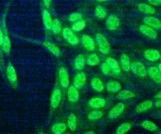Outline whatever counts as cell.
<instances>
[{"mask_svg": "<svg viewBox=\"0 0 161 134\" xmlns=\"http://www.w3.org/2000/svg\"><path fill=\"white\" fill-rule=\"evenodd\" d=\"M86 62V64L89 66H96L99 64L100 59L97 54L91 53L87 57Z\"/></svg>", "mask_w": 161, "mask_h": 134, "instance_id": "30", "label": "cell"}, {"mask_svg": "<svg viewBox=\"0 0 161 134\" xmlns=\"http://www.w3.org/2000/svg\"><path fill=\"white\" fill-rule=\"evenodd\" d=\"M3 37H4V33L2 31V30L0 28V47H1L3 41Z\"/></svg>", "mask_w": 161, "mask_h": 134, "instance_id": "41", "label": "cell"}, {"mask_svg": "<svg viewBox=\"0 0 161 134\" xmlns=\"http://www.w3.org/2000/svg\"><path fill=\"white\" fill-rule=\"evenodd\" d=\"M50 30L52 33L55 35L58 34L62 31V25L59 20H58L57 18H55L53 20Z\"/></svg>", "mask_w": 161, "mask_h": 134, "instance_id": "35", "label": "cell"}, {"mask_svg": "<svg viewBox=\"0 0 161 134\" xmlns=\"http://www.w3.org/2000/svg\"><path fill=\"white\" fill-rule=\"evenodd\" d=\"M160 133H161V131H160Z\"/></svg>", "mask_w": 161, "mask_h": 134, "instance_id": "48", "label": "cell"}, {"mask_svg": "<svg viewBox=\"0 0 161 134\" xmlns=\"http://www.w3.org/2000/svg\"><path fill=\"white\" fill-rule=\"evenodd\" d=\"M62 35L65 40L71 45H76L79 42L74 31L69 28H64L62 31Z\"/></svg>", "mask_w": 161, "mask_h": 134, "instance_id": "4", "label": "cell"}, {"mask_svg": "<svg viewBox=\"0 0 161 134\" xmlns=\"http://www.w3.org/2000/svg\"><path fill=\"white\" fill-rule=\"evenodd\" d=\"M86 133H94V131H86Z\"/></svg>", "mask_w": 161, "mask_h": 134, "instance_id": "46", "label": "cell"}, {"mask_svg": "<svg viewBox=\"0 0 161 134\" xmlns=\"http://www.w3.org/2000/svg\"><path fill=\"white\" fill-rule=\"evenodd\" d=\"M160 60H161V55H160Z\"/></svg>", "mask_w": 161, "mask_h": 134, "instance_id": "47", "label": "cell"}, {"mask_svg": "<svg viewBox=\"0 0 161 134\" xmlns=\"http://www.w3.org/2000/svg\"><path fill=\"white\" fill-rule=\"evenodd\" d=\"M73 24L72 25V26H71V29L74 31H76V32H78V31H80L82 30H83L86 26V23L84 21L80 20H79L77 21H75L74 23H72Z\"/></svg>", "mask_w": 161, "mask_h": 134, "instance_id": "36", "label": "cell"}, {"mask_svg": "<svg viewBox=\"0 0 161 134\" xmlns=\"http://www.w3.org/2000/svg\"><path fill=\"white\" fill-rule=\"evenodd\" d=\"M95 39L99 52L103 55H108L110 50V45L108 39L100 33L96 34Z\"/></svg>", "mask_w": 161, "mask_h": 134, "instance_id": "1", "label": "cell"}, {"mask_svg": "<svg viewBox=\"0 0 161 134\" xmlns=\"http://www.w3.org/2000/svg\"><path fill=\"white\" fill-rule=\"evenodd\" d=\"M86 64V59L83 55H78L74 59V67L79 70H82Z\"/></svg>", "mask_w": 161, "mask_h": 134, "instance_id": "25", "label": "cell"}, {"mask_svg": "<svg viewBox=\"0 0 161 134\" xmlns=\"http://www.w3.org/2000/svg\"><path fill=\"white\" fill-rule=\"evenodd\" d=\"M130 70L133 74L140 77H145L147 75V69L140 61L136 60L131 62Z\"/></svg>", "mask_w": 161, "mask_h": 134, "instance_id": "2", "label": "cell"}, {"mask_svg": "<svg viewBox=\"0 0 161 134\" xmlns=\"http://www.w3.org/2000/svg\"><path fill=\"white\" fill-rule=\"evenodd\" d=\"M67 99L70 103H76L79 99V92L78 89L74 85H71L67 87Z\"/></svg>", "mask_w": 161, "mask_h": 134, "instance_id": "15", "label": "cell"}, {"mask_svg": "<svg viewBox=\"0 0 161 134\" xmlns=\"http://www.w3.org/2000/svg\"><path fill=\"white\" fill-rule=\"evenodd\" d=\"M66 129L67 125L63 122L55 123L51 127V130L52 133L55 134H62L65 131Z\"/></svg>", "mask_w": 161, "mask_h": 134, "instance_id": "26", "label": "cell"}, {"mask_svg": "<svg viewBox=\"0 0 161 134\" xmlns=\"http://www.w3.org/2000/svg\"><path fill=\"white\" fill-rule=\"evenodd\" d=\"M153 103L151 100H145L138 104H137L135 108L136 113H142L150 109L153 107Z\"/></svg>", "mask_w": 161, "mask_h": 134, "instance_id": "20", "label": "cell"}, {"mask_svg": "<svg viewBox=\"0 0 161 134\" xmlns=\"http://www.w3.org/2000/svg\"><path fill=\"white\" fill-rule=\"evenodd\" d=\"M144 57L150 61V62H156L160 58V53L157 49L150 48L146 50L143 53Z\"/></svg>", "mask_w": 161, "mask_h": 134, "instance_id": "14", "label": "cell"}, {"mask_svg": "<svg viewBox=\"0 0 161 134\" xmlns=\"http://www.w3.org/2000/svg\"><path fill=\"white\" fill-rule=\"evenodd\" d=\"M139 30L143 35H144L145 36H146L150 39L155 40L157 37V33L155 30V29L148 26L147 25H145V24L141 25L139 26Z\"/></svg>", "mask_w": 161, "mask_h": 134, "instance_id": "9", "label": "cell"}, {"mask_svg": "<svg viewBox=\"0 0 161 134\" xmlns=\"http://www.w3.org/2000/svg\"><path fill=\"white\" fill-rule=\"evenodd\" d=\"M81 43L82 46L89 51H93L95 49V42L93 38L88 35H84L82 36Z\"/></svg>", "mask_w": 161, "mask_h": 134, "instance_id": "13", "label": "cell"}, {"mask_svg": "<svg viewBox=\"0 0 161 134\" xmlns=\"http://www.w3.org/2000/svg\"><path fill=\"white\" fill-rule=\"evenodd\" d=\"M42 22L43 23V25L46 28V29L50 30L53 20L52 18L50 12L47 8H44L42 10Z\"/></svg>", "mask_w": 161, "mask_h": 134, "instance_id": "18", "label": "cell"}, {"mask_svg": "<svg viewBox=\"0 0 161 134\" xmlns=\"http://www.w3.org/2000/svg\"><path fill=\"white\" fill-rule=\"evenodd\" d=\"M106 89L109 92L116 93L121 89V85L118 81H111L107 82L106 85Z\"/></svg>", "mask_w": 161, "mask_h": 134, "instance_id": "23", "label": "cell"}, {"mask_svg": "<svg viewBox=\"0 0 161 134\" xmlns=\"http://www.w3.org/2000/svg\"><path fill=\"white\" fill-rule=\"evenodd\" d=\"M143 22L145 25H147L155 30H159L161 28V21L155 16H146L143 19Z\"/></svg>", "mask_w": 161, "mask_h": 134, "instance_id": "17", "label": "cell"}, {"mask_svg": "<svg viewBox=\"0 0 161 134\" xmlns=\"http://www.w3.org/2000/svg\"><path fill=\"white\" fill-rule=\"evenodd\" d=\"M43 45L52 55L57 57L60 56V50L57 45L50 41H45L43 42Z\"/></svg>", "mask_w": 161, "mask_h": 134, "instance_id": "19", "label": "cell"}, {"mask_svg": "<svg viewBox=\"0 0 161 134\" xmlns=\"http://www.w3.org/2000/svg\"><path fill=\"white\" fill-rule=\"evenodd\" d=\"M155 98L156 99H160V98H161V91H159V92H158L155 95Z\"/></svg>", "mask_w": 161, "mask_h": 134, "instance_id": "43", "label": "cell"}, {"mask_svg": "<svg viewBox=\"0 0 161 134\" xmlns=\"http://www.w3.org/2000/svg\"><path fill=\"white\" fill-rule=\"evenodd\" d=\"M106 100L101 97H94L90 99L87 102V105L93 109H100L105 107Z\"/></svg>", "mask_w": 161, "mask_h": 134, "instance_id": "11", "label": "cell"}, {"mask_svg": "<svg viewBox=\"0 0 161 134\" xmlns=\"http://www.w3.org/2000/svg\"><path fill=\"white\" fill-rule=\"evenodd\" d=\"M147 75L156 83H161V72L158 67L150 66L147 69Z\"/></svg>", "mask_w": 161, "mask_h": 134, "instance_id": "12", "label": "cell"}, {"mask_svg": "<svg viewBox=\"0 0 161 134\" xmlns=\"http://www.w3.org/2000/svg\"><path fill=\"white\" fill-rule=\"evenodd\" d=\"M86 75L82 71L78 72L74 77L73 81V85L77 89L82 88L86 84Z\"/></svg>", "mask_w": 161, "mask_h": 134, "instance_id": "16", "label": "cell"}, {"mask_svg": "<svg viewBox=\"0 0 161 134\" xmlns=\"http://www.w3.org/2000/svg\"><path fill=\"white\" fill-rule=\"evenodd\" d=\"M42 3L44 5V6L47 8L48 9L52 4V0H42Z\"/></svg>", "mask_w": 161, "mask_h": 134, "instance_id": "40", "label": "cell"}, {"mask_svg": "<svg viewBox=\"0 0 161 134\" xmlns=\"http://www.w3.org/2000/svg\"><path fill=\"white\" fill-rule=\"evenodd\" d=\"M158 69H159L160 72H161V63L158 64Z\"/></svg>", "mask_w": 161, "mask_h": 134, "instance_id": "45", "label": "cell"}, {"mask_svg": "<svg viewBox=\"0 0 161 134\" xmlns=\"http://www.w3.org/2000/svg\"><path fill=\"white\" fill-rule=\"evenodd\" d=\"M132 127V125L128 122H125L121 124L116 129V133L118 134H124L127 133Z\"/></svg>", "mask_w": 161, "mask_h": 134, "instance_id": "33", "label": "cell"}, {"mask_svg": "<svg viewBox=\"0 0 161 134\" xmlns=\"http://www.w3.org/2000/svg\"><path fill=\"white\" fill-rule=\"evenodd\" d=\"M125 109V104L123 103H118L115 104L108 112V118L114 120L119 116Z\"/></svg>", "mask_w": 161, "mask_h": 134, "instance_id": "8", "label": "cell"}, {"mask_svg": "<svg viewBox=\"0 0 161 134\" xmlns=\"http://www.w3.org/2000/svg\"><path fill=\"white\" fill-rule=\"evenodd\" d=\"M95 16L99 19H103L107 16V11L103 6L98 5L96 7L94 11Z\"/></svg>", "mask_w": 161, "mask_h": 134, "instance_id": "34", "label": "cell"}, {"mask_svg": "<svg viewBox=\"0 0 161 134\" xmlns=\"http://www.w3.org/2000/svg\"><path fill=\"white\" fill-rule=\"evenodd\" d=\"M97 2H100V3H104V2H106L108 1L109 0H96Z\"/></svg>", "mask_w": 161, "mask_h": 134, "instance_id": "44", "label": "cell"}, {"mask_svg": "<svg viewBox=\"0 0 161 134\" xmlns=\"http://www.w3.org/2000/svg\"><path fill=\"white\" fill-rule=\"evenodd\" d=\"M135 96V94L133 91L130 90L125 89V90L121 91L117 95L116 98L118 99H121V100H127V99H130L134 98Z\"/></svg>", "mask_w": 161, "mask_h": 134, "instance_id": "27", "label": "cell"}, {"mask_svg": "<svg viewBox=\"0 0 161 134\" xmlns=\"http://www.w3.org/2000/svg\"><path fill=\"white\" fill-rule=\"evenodd\" d=\"M11 40L9 35L7 33H4L3 41L1 45V48L3 51L6 53H9L11 50Z\"/></svg>", "mask_w": 161, "mask_h": 134, "instance_id": "28", "label": "cell"}, {"mask_svg": "<svg viewBox=\"0 0 161 134\" xmlns=\"http://www.w3.org/2000/svg\"><path fill=\"white\" fill-rule=\"evenodd\" d=\"M119 65L121 69L125 72H128L130 70L131 61L130 57L126 53H123L120 56L119 59Z\"/></svg>", "mask_w": 161, "mask_h": 134, "instance_id": "21", "label": "cell"}, {"mask_svg": "<svg viewBox=\"0 0 161 134\" xmlns=\"http://www.w3.org/2000/svg\"><path fill=\"white\" fill-rule=\"evenodd\" d=\"M106 26L107 29L109 31H115L116 30L120 25L119 19L115 14H111L108 16L106 20Z\"/></svg>", "mask_w": 161, "mask_h": 134, "instance_id": "5", "label": "cell"}, {"mask_svg": "<svg viewBox=\"0 0 161 134\" xmlns=\"http://www.w3.org/2000/svg\"><path fill=\"white\" fill-rule=\"evenodd\" d=\"M82 15L81 13L78 12H74L69 16V21L71 23H74L79 20H82Z\"/></svg>", "mask_w": 161, "mask_h": 134, "instance_id": "37", "label": "cell"}, {"mask_svg": "<svg viewBox=\"0 0 161 134\" xmlns=\"http://www.w3.org/2000/svg\"><path fill=\"white\" fill-rule=\"evenodd\" d=\"M105 62L109 65L113 74L119 75L121 73V69L119 63H118V62L115 59H114L113 57H109L106 58Z\"/></svg>", "mask_w": 161, "mask_h": 134, "instance_id": "10", "label": "cell"}, {"mask_svg": "<svg viewBox=\"0 0 161 134\" xmlns=\"http://www.w3.org/2000/svg\"><path fill=\"white\" fill-rule=\"evenodd\" d=\"M67 125L70 130L74 131L77 129V118L73 113H70L67 118Z\"/></svg>", "mask_w": 161, "mask_h": 134, "instance_id": "29", "label": "cell"}, {"mask_svg": "<svg viewBox=\"0 0 161 134\" xmlns=\"http://www.w3.org/2000/svg\"><path fill=\"white\" fill-rule=\"evenodd\" d=\"M138 9L143 14L152 15L155 13V9L153 6L146 3H140L137 6Z\"/></svg>", "mask_w": 161, "mask_h": 134, "instance_id": "22", "label": "cell"}, {"mask_svg": "<svg viewBox=\"0 0 161 134\" xmlns=\"http://www.w3.org/2000/svg\"><path fill=\"white\" fill-rule=\"evenodd\" d=\"M155 106L157 108L161 107V98L157 99V100L155 103Z\"/></svg>", "mask_w": 161, "mask_h": 134, "instance_id": "42", "label": "cell"}, {"mask_svg": "<svg viewBox=\"0 0 161 134\" xmlns=\"http://www.w3.org/2000/svg\"><path fill=\"white\" fill-rule=\"evenodd\" d=\"M103 113L98 109L91 111L87 114V119L91 121H96L101 119L103 116Z\"/></svg>", "mask_w": 161, "mask_h": 134, "instance_id": "32", "label": "cell"}, {"mask_svg": "<svg viewBox=\"0 0 161 134\" xmlns=\"http://www.w3.org/2000/svg\"><path fill=\"white\" fill-rule=\"evenodd\" d=\"M62 99V92L59 88L56 87L55 88L51 94L50 99V106L53 109H56L58 107Z\"/></svg>", "mask_w": 161, "mask_h": 134, "instance_id": "6", "label": "cell"}, {"mask_svg": "<svg viewBox=\"0 0 161 134\" xmlns=\"http://www.w3.org/2000/svg\"><path fill=\"white\" fill-rule=\"evenodd\" d=\"M58 79L61 86L67 88L69 86V75L67 70L64 67H61L58 70Z\"/></svg>", "mask_w": 161, "mask_h": 134, "instance_id": "7", "label": "cell"}, {"mask_svg": "<svg viewBox=\"0 0 161 134\" xmlns=\"http://www.w3.org/2000/svg\"><path fill=\"white\" fill-rule=\"evenodd\" d=\"M149 4L153 6H161V0H148Z\"/></svg>", "mask_w": 161, "mask_h": 134, "instance_id": "39", "label": "cell"}, {"mask_svg": "<svg viewBox=\"0 0 161 134\" xmlns=\"http://www.w3.org/2000/svg\"><path fill=\"white\" fill-rule=\"evenodd\" d=\"M101 72H103V74L104 75H111V74H112L111 70L109 65H108V64L106 62L101 64Z\"/></svg>", "mask_w": 161, "mask_h": 134, "instance_id": "38", "label": "cell"}, {"mask_svg": "<svg viewBox=\"0 0 161 134\" xmlns=\"http://www.w3.org/2000/svg\"><path fill=\"white\" fill-rule=\"evenodd\" d=\"M91 86L96 92H102L104 89V85L102 81L98 77H94L91 81Z\"/></svg>", "mask_w": 161, "mask_h": 134, "instance_id": "24", "label": "cell"}, {"mask_svg": "<svg viewBox=\"0 0 161 134\" xmlns=\"http://www.w3.org/2000/svg\"><path fill=\"white\" fill-rule=\"evenodd\" d=\"M141 125L143 129L149 131H155L157 130V126L156 124L148 120H143L142 122Z\"/></svg>", "mask_w": 161, "mask_h": 134, "instance_id": "31", "label": "cell"}, {"mask_svg": "<svg viewBox=\"0 0 161 134\" xmlns=\"http://www.w3.org/2000/svg\"><path fill=\"white\" fill-rule=\"evenodd\" d=\"M6 75L10 84L16 88L18 86V76L16 69L11 63H9L6 67Z\"/></svg>", "mask_w": 161, "mask_h": 134, "instance_id": "3", "label": "cell"}]
</instances>
